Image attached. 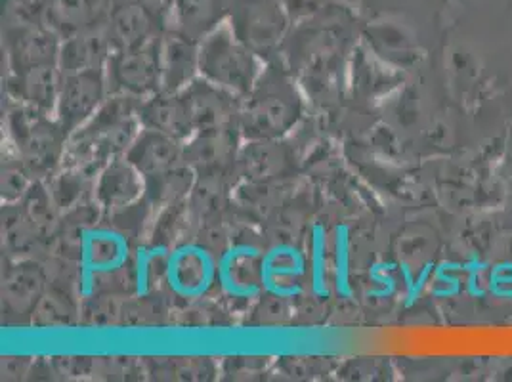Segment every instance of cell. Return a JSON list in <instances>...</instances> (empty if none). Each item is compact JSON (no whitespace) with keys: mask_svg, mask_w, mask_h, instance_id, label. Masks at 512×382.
I'll return each mask as SVG.
<instances>
[{"mask_svg":"<svg viewBox=\"0 0 512 382\" xmlns=\"http://www.w3.org/2000/svg\"><path fill=\"white\" fill-rule=\"evenodd\" d=\"M146 191V178L125 155L113 157L96 176V205L107 213H121L136 205Z\"/></svg>","mask_w":512,"mask_h":382,"instance_id":"e0dca14e","label":"cell"},{"mask_svg":"<svg viewBox=\"0 0 512 382\" xmlns=\"http://www.w3.org/2000/svg\"><path fill=\"white\" fill-rule=\"evenodd\" d=\"M295 170V155L291 148L278 140H245L235 161V174L253 184H270L291 176Z\"/></svg>","mask_w":512,"mask_h":382,"instance_id":"5bb4252c","label":"cell"},{"mask_svg":"<svg viewBox=\"0 0 512 382\" xmlns=\"http://www.w3.org/2000/svg\"><path fill=\"white\" fill-rule=\"evenodd\" d=\"M10 73H22L41 65H58L62 37L46 23L2 33Z\"/></svg>","mask_w":512,"mask_h":382,"instance_id":"9a60e30c","label":"cell"},{"mask_svg":"<svg viewBox=\"0 0 512 382\" xmlns=\"http://www.w3.org/2000/svg\"><path fill=\"white\" fill-rule=\"evenodd\" d=\"M2 235H4V247L12 251V255H22L31 247H35L37 239L43 235V230L37 226L31 214L25 211L20 201V203H4Z\"/></svg>","mask_w":512,"mask_h":382,"instance_id":"d4e9b609","label":"cell"},{"mask_svg":"<svg viewBox=\"0 0 512 382\" xmlns=\"http://www.w3.org/2000/svg\"><path fill=\"white\" fill-rule=\"evenodd\" d=\"M163 90L182 92L199 77V41L169 29L161 39Z\"/></svg>","mask_w":512,"mask_h":382,"instance_id":"7402d4cb","label":"cell"},{"mask_svg":"<svg viewBox=\"0 0 512 382\" xmlns=\"http://www.w3.org/2000/svg\"><path fill=\"white\" fill-rule=\"evenodd\" d=\"M125 157L146 178V182L161 180L188 167L184 161V142L148 128L140 132Z\"/></svg>","mask_w":512,"mask_h":382,"instance_id":"2e32d148","label":"cell"},{"mask_svg":"<svg viewBox=\"0 0 512 382\" xmlns=\"http://www.w3.org/2000/svg\"><path fill=\"white\" fill-rule=\"evenodd\" d=\"M33 176L23 167L18 155L14 159L6 157L2 161V201L4 203H20L27 191L33 186Z\"/></svg>","mask_w":512,"mask_h":382,"instance_id":"83f0119b","label":"cell"},{"mask_svg":"<svg viewBox=\"0 0 512 382\" xmlns=\"http://www.w3.org/2000/svg\"><path fill=\"white\" fill-rule=\"evenodd\" d=\"M264 251L249 241L232 243L218 255V285L234 300H253L264 293Z\"/></svg>","mask_w":512,"mask_h":382,"instance_id":"ba28073f","label":"cell"},{"mask_svg":"<svg viewBox=\"0 0 512 382\" xmlns=\"http://www.w3.org/2000/svg\"><path fill=\"white\" fill-rule=\"evenodd\" d=\"M6 127L18 159L33 180L48 178L64 165L69 134L58 119L16 102L8 109Z\"/></svg>","mask_w":512,"mask_h":382,"instance_id":"7a4b0ae2","label":"cell"},{"mask_svg":"<svg viewBox=\"0 0 512 382\" xmlns=\"http://www.w3.org/2000/svg\"><path fill=\"white\" fill-rule=\"evenodd\" d=\"M109 96L146 100L163 90L161 39L155 43L115 50L106 65Z\"/></svg>","mask_w":512,"mask_h":382,"instance_id":"5b68a950","label":"cell"},{"mask_svg":"<svg viewBox=\"0 0 512 382\" xmlns=\"http://www.w3.org/2000/svg\"><path fill=\"white\" fill-rule=\"evenodd\" d=\"M228 25L237 41L270 62L279 58L293 22L283 0H235Z\"/></svg>","mask_w":512,"mask_h":382,"instance_id":"277c9868","label":"cell"},{"mask_svg":"<svg viewBox=\"0 0 512 382\" xmlns=\"http://www.w3.org/2000/svg\"><path fill=\"white\" fill-rule=\"evenodd\" d=\"M50 0H0L2 33L46 23Z\"/></svg>","mask_w":512,"mask_h":382,"instance_id":"4316f807","label":"cell"},{"mask_svg":"<svg viewBox=\"0 0 512 382\" xmlns=\"http://www.w3.org/2000/svg\"><path fill=\"white\" fill-rule=\"evenodd\" d=\"M253 50L237 41L230 25H222L199 43V75L241 100L249 96L262 69Z\"/></svg>","mask_w":512,"mask_h":382,"instance_id":"3957f363","label":"cell"},{"mask_svg":"<svg viewBox=\"0 0 512 382\" xmlns=\"http://www.w3.org/2000/svg\"><path fill=\"white\" fill-rule=\"evenodd\" d=\"M241 140L243 136L237 127L197 130L184 142V161L195 176L234 174Z\"/></svg>","mask_w":512,"mask_h":382,"instance_id":"30bf717a","label":"cell"},{"mask_svg":"<svg viewBox=\"0 0 512 382\" xmlns=\"http://www.w3.org/2000/svg\"><path fill=\"white\" fill-rule=\"evenodd\" d=\"M218 255L209 245L184 243L167 258L165 283L184 300L203 298L218 283Z\"/></svg>","mask_w":512,"mask_h":382,"instance_id":"52a82bcc","label":"cell"},{"mask_svg":"<svg viewBox=\"0 0 512 382\" xmlns=\"http://www.w3.org/2000/svg\"><path fill=\"white\" fill-rule=\"evenodd\" d=\"M106 31L113 50L155 43L169 31V8L150 2H111Z\"/></svg>","mask_w":512,"mask_h":382,"instance_id":"8992f818","label":"cell"},{"mask_svg":"<svg viewBox=\"0 0 512 382\" xmlns=\"http://www.w3.org/2000/svg\"><path fill=\"white\" fill-rule=\"evenodd\" d=\"M77 243L79 262L92 277L117 276L130 264V241L117 228L90 226Z\"/></svg>","mask_w":512,"mask_h":382,"instance_id":"4fadbf2b","label":"cell"},{"mask_svg":"<svg viewBox=\"0 0 512 382\" xmlns=\"http://www.w3.org/2000/svg\"><path fill=\"white\" fill-rule=\"evenodd\" d=\"M111 0H50L46 25L62 39L107 22Z\"/></svg>","mask_w":512,"mask_h":382,"instance_id":"603a6c76","label":"cell"},{"mask_svg":"<svg viewBox=\"0 0 512 382\" xmlns=\"http://www.w3.org/2000/svg\"><path fill=\"white\" fill-rule=\"evenodd\" d=\"M228 176L230 174H199L193 180L190 190V207L199 216H213L218 213L228 199Z\"/></svg>","mask_w":512,"mask_h":382,"instance_id":"484cf974","label":"cell"},{"mask_svg":"<svg viewBox=\"0 0 512 382\" xmlns=\"http://www.w3.org/2000/svg\"><path fill=\"white\" fill-rule=\"evenodd\" d=\"M62 83L64 73L58 65H41L22 73H10L6 81V92L18 104L54 115Z\"/></svg>","mask_w":512,"mask_h":382,"instance_id":"ac0fdd59","label":"cell"},{"mask_svg":"<svg viewBox=\"0 0 512 382\" xmlns=\"http://www.w3.org/2000/svg\"><path fill=\"white\" fill-rule=\"evenodd\" d=\"M264 293L289 298L297 295L304 277V256L293 245H276L264 253Z\"/></svg>","mask_w":512,"mask_h":382,"instance_id":"cb8c5ba5","label":"cell"},{"mask_svg":"<svg viewBox=\"0 0 512 382\" xmlns=\"http://www.w3.org/2000/svg\"><path fill=\"white\" fill-rule=\"evenodd\" d=\"M142 127L167 134L180 142L190 140L195 132L186 102L180 92L161 90L142 100L138 107Z\"/></svg>","mask_w":512,"mask_h":382,"instance_id":"ffe728a7","label":"cell"},{"mask_svg":"<svg viewBox=\"0 0 512 382\" xmlns=\"http://www.w3.org/2000/svg\"><path fill=\"white\" fill-rule=\"evenodd\" d=\"M180 94L188 107L195 132L209 128L237 127L243 106L239 96L213 85L201 75Z\"/></svg>","mask_w":512,"mask_h":382,"instance_id":"7c38bea8","label":"cell"},{"mask_svg":"<svg viewBox=\"0 0 512 382\" xmlns=\"http://www.w3.org/2000/svg\"><path fill=\"white\" fill-rule=\"evenodd\" d=\"M235 0H169V29L203 41L228 23Z\"/></svg>","mask_w":512,"mask_h":382,"instance_id":"d6986e66","label":"cell"},{"mask_svg":"<svg viewBox=\"0 0 512 382\" xmlns=\"http://www.w3.org/2000/svg\"><path fill=\"white\" fill-rule=\"evenodd\" d=\"M46 291L44 270L31 260H20L2 276V316L6 323H25L43 302Z\"/></svg>","mask_w":512,"mask_h":382,"instance_id":"8fae6325","label":"cell"},{"mask_svg":"<svg viewBox=\"0 0 512 382\" xmlns=\"http://www.w3.org/2000/svg\"><path fill=\"white\" fill-rule=\"evenodd\" d=\"M113 44L109 41L106 23L62 41L58 67L64 75H75L85 71H104L113 54Z\"/></svg>","mask_w":512,"mask_h":382,"instance_id":"44dd1931","label":"cell"},{"mask_svg":"<svg viewBox=\"0 0 512 382\" xmlns=\"http://www.w3.org/2000/svg\"><path fill=\"white\" fill-rule=\"evenodd\" d=\"M302 117V98L293 71L279 58L266 62L249 96L243 100L237 128L243 140L285 138Z\"/></svg>","mask_w":512,"mask_h":382,"instance_id":"6da1fadb","label":"cell"},{"mask_svg":"<svg viewBox=\"0 0 512 382\" xmlns=\"http://www.w3.org/2000/svg\"><path fill=\"white\" fill-rule=\"evenodd\" d=\"M111 2H150V4H167L169 0H111Z\"/></svg>","mask_w":512,"mask_h":382,"instance_id":"f1b7e54d","label":"cell"},{"mask_svg":"<svg viewBox=\"0 0 512 382\" xmlns=\"http://www.w3.org/2000/svg\"><path fill=\"white\" fill-rule=\"evenodd\" d=\"M109 96L104 71H85L75 75H64L60 100L56 107V119L71 136L86 125Z\"/></svg>","mask_w":512,"mask_h":382,"instance_id":"9c48e42d","label":"cell"}]
</instances>
